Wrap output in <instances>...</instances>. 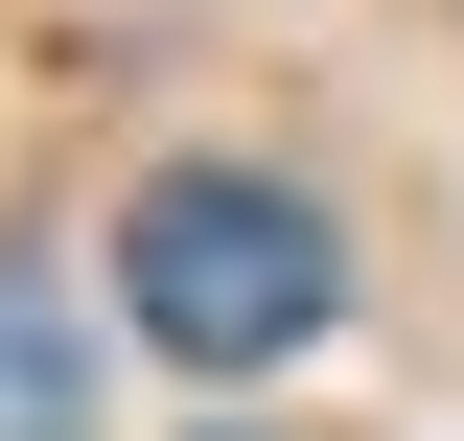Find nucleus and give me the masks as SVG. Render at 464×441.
<instances>
[{
    "label": "nucleus",
    "instance_id": "obj_1",
    "mask_svg": "<svg viewBox=\"0 0 464 441\" xmlns=\"http://www.w3.org/2000/svg\"><path fill=\"white\" fill-rule=\"evenodd\" d=\"M116 279H140V348H186V372H279V348H325V302H348L325 210L256 186V163H163L116 210Z\"/></svg>",
    "mask_w": 464,
    "mask_h": 441
},
{
    "label": "nucleus",
    "instance_id": "obj_2",
    "mask_svg": "<svg viewBox=\"0 0 464 441\" xmlns=\"http://www.w3.org/2000/svg\"><path fill=\"white\" fill-rule=\"evenodd\" d=\"M0 441H93V326H70V279H0Z\"/></svg>",
    "mask_w": 464,
    "mask_h": 441
}]
</instances>
